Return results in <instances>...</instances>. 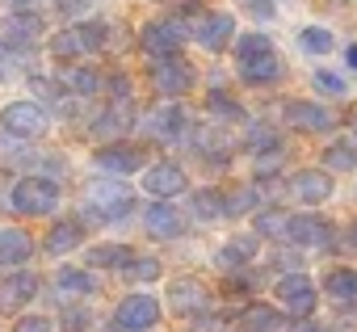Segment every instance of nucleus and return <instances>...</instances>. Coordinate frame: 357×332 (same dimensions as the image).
<instances>
[{"label":"nucleus","instance_id":"nucleus-5","mask_svg":"<svg viewBox=\"0 0 357 332\" xmlns=\"http://www.w3.org/2000/svg\"><path fill=\"white\" fill-rule=\"evenodd\" d=\"M181 38H185V26H181V22H147L143 34H139L143 51H147L155 63H160V59H172L176 47H181Z\"/></svg>","mask_w":357,"mask_h":332},{"label":"nucleus","instance_id":"nucleus-30","mask_svg":"<svg viewBox=\"0 0 357 332\" xmlns=\"http://www.w3.org/2000/svg\"><path fill=\"white\" fill-rule=\"evenodd\" d=\"M55 282H59L68 294H89V290H93V278H89L84 269H72V265H68V269H59V273H55Z\"/></svg>","mask_w":357,"mask_h":332},{"label":"nucleus","instance_id":"nucleus-43","mask_svg":"<svg viewBox=\"0 0 357 332\" xmlns=\"http://www.w3.org/2000/svg\"><path fill=\"white\" fill-rule=\"evenodd\" d=\"M109 84H114V97H126V93H130V80H126V76H114Z\"/></svg>","mask_w":357,"mask_h":332},{"label":"nucleus","instance_id":"nucleus-9","mask_svg":"<svg viewBox=\"0 0 357 332\" xmlns=\"http://www.w3.org/2000/svg\"><path fill=\"white\" fill-rule=\"evenodd\" d=\"M34 294H38V278H34V273H9L5 282H0V311L13 315V311H22Z\"/></svg>","mask_w":357,"mask_h":332},{"label":"nucleus","instance_id":"nucleus-20","mask_svg":"<svg viewBox=\"0 0 357 332\" xmlns=\"http://www.w3.org/2000/svg\"><path fill=\"white\" fill-rule=\"evenodd\" d=\"M278 72H282V63H278V55H273V51L252 55V59H244V63H240V76H244L248 84H269V80H278Z\"/></svg>","mask_w":357,"mask_h":332},{"label":"nucleus","instance_id":"nucleus-29","mask_svg":"<svg viewBox=\"0 0 357 332\" xmlns=\"http://www.w3.org/2000/svg\"><path fill=\"white\" fill-rule=\"evenodd\" d=\"M298 47H303L307 55H328V51H332V34L319 30V26H307V30L298 34Z\"/></svg>","mask_w":357,"mask_h":332},{"label":"nucleus","instance_id":"nucleus-24","mask_svg":"<svg viewBox=\"0 0 357 332\" xmlns=\"http://www.w3.org/2000/svg\"><path fill=\"white\" fill-rule=\"evenodd\" d=\"M38 30H43V22H38L34 13H17V17H9V22H5V38H9L13 47L34 43V38H38Z\"/></svg>","mask_w":357,"mask_h":332},{"label":"nucleus","instance_id":"nucleus-44","mask_svg":"<svg viewBox=\"0 0 357 332\" xmlns=\"http://www.w3.org/2000/svg\"><path fill=\"white\" fill-rule=\"evenodd\" d=\"M303 332H340L336 324H311V328H303Z\"/></svg>","mask_w":357,"mask_h":332},{"label":"nucleus","instance_id":"nucleus-28","mask_svg":"<svg viewBox=\"0 0 357 332\" xmlns=\"http://www.w3.org/2000/svg\"><path fill=\"white\" fill-rule=\"evenodd\" d=\"M328 169H340V173H349L353 164H357V139H344V143H332L328 147Z\"/></svg>","mask_w":357,"mask_h":332},{"label":"nucleus","instance_id":"nucleus-11","mask_svg":"<svg viewBox=\"0 0 357 332\" xmlns=\"http://www.w3.org/2000/svg\"><path fill=\"white\" fill-rule=\"evenodd\" d=\"M286 240H294V244H303V248H328V244H332V227H328L319 215H294Z\"/></svg>","mask_w":357,"mask_h":332},{"label":"nucleus","instance_id":"nucleus-19","mask_svg":"<svg viewBox=\"0 0 357 332\" xmlns=\"http://www.w3.org/2000/svg\"><path fill=\"white\" fill-rule=\"evenodd\" d=\"M181 126H185L181 105H160V110L147 118V130H151L155 139H176V135H181Z\"/></svg>","mask_w":357,"mask_h":332},{"label":"nucleus","instance_id":"nucleus-31","mask_svg":"<svg viewBox=\"0 0 357 332\" xmlns=\"http://www.w3.org/2000/svg\"><path fill=\"white\" fill-rule=\"evenodd\" d=\"M265 51H273V43H269L265 34H244V38L236 43V63H244V59H252V55H265Z\"/></svg>","mask_w":357,"mask_h":332},{"label":"nucleus","instance_id":"nucleus-40","mask_svg":"<svg viewBox=\"0 0 357 332\" xmlns=\"http://www.w3.org/2000/svg\"><path fill=\"white\" fill-rule=\"evenodd\" d=\"M122 126H126V114L118 118V110H114V114H105V122H97L93 130H97V135H114V130H122Z\"/></svg>","mask_w":357,"mask_h":332},{"label":"nucleus","instance_id":"nucleus-12","mask_svg":"<svg viewBox=\"0 0 357 332\" xmlns=\"http://www.w3.org/2000/svg\"><path fill=\"white\" fill-rule=\"evenodd\" d=\"M231 34H236V17H227V13H206V17L198 22V30H194V38H198L206 51H223V47L231 43Z\"/></svg>","mask_w":357,"mask_h":332},{"label":"nucleus","instance_id":"nucleus-37","mask_svg":"<svg viewBox=\"0 0 357 332\" xmlns=\"http://www.w3.org/2000/svg\"><path fill=\"white\" fill-rule=\"evenodd\" d=\"M97 84H101V76H97V72H89V68L72 72V89H76V93H97Z\"/></svg>","mask_w":357,"mask_h":332},{"label":"nucleus","instance_id":"nucleus-2","mask_svg":"<svg viewBox=\"0 0 357 332\" xmlns=\"http://www.w3.org/2000/svg\"><path fill=\"white\" fill-rule=\"evenodd\" d=\"M105 43V26L101 22H84V26H72L63 34L51 38V55L59 59H76V55H89V51H101Z\"/></svg>","mask_w":357,"mask_h":332},{"label":"nucleus","instance_id":"nucleus-27","mask_svg":"<svg viewBox=\"0 0 357 332\" xmlns=\"http://www.w3.org/2000/svg\"><path fill=\"white\" fill-rule=\"evenodd\" d=\"M252 252H257V240H252V236H240V240H231V244L219 252V265H223V269H236V265H244Z\"/></svg>","mask_w":357,"mask_h":332},{"label":"nucleus","instance_id":"nucleus-14","mask_svg":"<svg viewBox=\"0 0 357 332\" xmlns=\"http://www.w3.org/2000/svg\"><path fill=\"white\" fill-rule=\"evenodd\" d=\"M168 303L181 311V315H198V311H206L211 307V299H206V286L202 282H194V278H181V282H172V290H168Z\"/></svg>","mask_w":357,"mask_h":332},{"label":"nucleus","instance_id":"nucleus-33","mask_svg":"<svg viewBox=\"0 0 357 332\" xmlns=\"http://www.w3.org/2000/svg\"><path fill=\"white\" fill-rule=\"evenodd\" d=\"M257 227H261L265 236H286V232H290V215L269 211V215H261V219H257Z\"/></svg>","mask_w":357,"mask_h":332},{"label":"nucleus","instance_id":"nucleus-13","mask_svg":"<svg viewBox=\"0 0 357 332\" xmlns=\"http://www.w3.org/2000/svg\"><path fill=\"white\" fill-rule=\"evenodd\" d=\"M286 118L290 126L298 130H332V110L328 105H315V101H286Z\"/></svg>","mask_w":357,"mask_h":332},{"label":"nucleus","instance_id":"nucleus-36","mask_svg":"<svg viewBox=\"0 0 357 332\" xmlns=\"http://www.w3.org/2000/svg\"><path fill=\"white\" fill-rule=\"evenodd\" d=\"M126 273H130V278H139V282H151V278H160V261H151V257L130 261V265H126Z\"/></svg>","mask_w":357,"mask_h":332},{"label":"nucleus","instance_id":"nucleus-23","mask_svg":"<svg viewBox=\"0 0 357 332\" xmlns=\"http://www.w3.org/2000/svg\"><path fill=\"white\" fill-rule=\"evenodd\" d=\"M240 324H244V332H278V328H282V315H278L273 307H265V303H252V307L240 315Z\"/></svg>","mask_w":357,"mask_h":332},{"label":"nucleus","instance_id":"nucleus-35","mask_svg":"<svg viewBox=\"0 0 357 332\" xmlns=\"http://www.w3.org/2000/svg\"><path fill=\"white\" fill-rule=\"evenodd\" d=\"M211 110H215L219 118H244V110H240L227 93H211Z\"/></svg>","mask_w":357,"mask_h":332},{"label":"nucleus","instance_id":"nucleus-6","mask_svg":"<svg viewBox=\"0 0 357 332\" xmlns=\"http://www.w3.org/2000/svg\"><path fill=\"white\" fill-rule=\"evenodd\" d=\"M0 122H5V130L17 135V139H38V135H47V114H43V105H34V101H13V105H5Z\"/></svg>","mask_w":357,"mask_h":332},{"label":"nucleus","instance_id":"nucleus-26","mask_svg":"<svg viewBox=\"0 0 357 332\" xmlns=\"http://www.w3.org/2000/svg\"><path fill=\"white\" fill-rule=\"evenodd\" d=\"M194 215H198L202 223L223 219V215H227V198H223V194H215V190H202V194H194Z\"/></svg>","mask_w":357,"mask_h":332},{"label":"nucleus","instance_id":"nucleus-18","mask_svg":"<svg viewBox=\"0 0 357 332\" xmlns=\"http://www.w3.org/2000/svg\"><path fill=\"white\" fill-rule=\"evenodd\" d=\"M290 194H294L298 202L315 206V202H324V198L332 194V177H328V173H298V177L290 181Z\"/></svg>","mask_w":357,"mask_h":332},{"label":"nucleus","instance_id":"nucleus-22","mask_svg":"<svg viewBox=\"0 0 357 332\" xmlns=\"http://www.w3.org/2000/svg\"><path fill=\"white\" fill-rule=\"evenodd\" d=\"M130 261H135V252H130V248H122V244L89 248V265H97V269H126Z\"/></svg>","mask_w":357,"mask_h":332},{"label":"nucleus","instance_id":"nucleus-45","mask_svg":"<svg viewBox=\"0 0 357 332\" xmlns=\"http://www.w3.org/2000/svg\"><path fill=\"white\" fill-rule=\"evenodd\" d=\"M344 59H349V63L357 68V47H349V51H344Z\"/></svg>","mask_w":357,"mask_h":332},{"label":"nucleus","instance_id":"nucleus-46","mask_svg":"<svg viewBox=\"0 0 357 332\" xmlns=\"http://www.w3.org/2000/svg\"><path fill=\"white\" fill-rule=\"evenodd\" d=\"M349 240H353V248H357V223H353V232H349Z\"/></svg>","mask_w":357,"mask_h":332},{"label":"nucleus","instance_id":"nucleus-21","mask_svg":"<svg viewBox=\"0 0 357 332\" xmlns=\"http://www.w3.org/2000/svg\"><path fill=\"white\" fill-rule=\"evenodd\" d=\"M80 240H84V227L76 219H59L51 227V236H47V252H72Z\"/></svg>","mask_w":357,"mask_h":332},{"label":"nucleus","instance_id":"nucleus-10","mask_svg":"<svg viewBox=\"0 0 357 332\" xmlns=\"http://www.w3.org/2000/svg\"><path fill=\"white\" fill-rule=\"evenodd\" d=\"M143 190L151 194V198H172V194H181L185 190V173L176 169V164H151V169L143 173Z\"/></svg>","mask_w":357,"mask_h":332},{"label":"nucleus","instance_id":"nucleus-41","mask_svg":"<svg viewBox=\"0 0 357 332\" xmlns=\"http://www.w3.org/2000/svg\"><path fill=\"white\" fill-rule=\"evenodd\" d=\"M248 143H252V147H261V151H269V147H278V135H273V130H265V126H257Z\"/></svg>","mask_w":357,"mask_h":332},{"label":"nucleus","instance_id":"nucleus-7","mask_svg":"<svg viewBox=\"0 0 357 332\" xmlns=\"http://www.w3.org/2000/svg\"><path fill=\"white\" fill-rule=\"evenodd\" d=\"M278 299L290 315H311L315 311V286H311L307 273H286L278 282Z\"/></svg>","mask_w":357,"mask_h":332},{"label":"nucleus","instance_id":"nucleus-25","mask_svg":"<svg viewBox=\"0 0 357 332\" xmlns=\"http://www.w3.org/2000/svg\"><path fill=\"white\" fill-rule=\"evenodd\" d=\"M328 294L336 303H353L357 299V269H332L328 273Z\"/></svg>","mask_w":357,"mask_h":332},{"label":"nucleus","instance_id":"nucleus-3","mask_svg":"<svg viewBox=\"0 0 357 332\" xmlns=\"http://www.w3.org/2000/svg\"><path fill=\"white\" fill-rule=\"evenodd\" d=\"M84 202H89V215H93V219H122V215H130V206H135L130 190H126V186H114V181L93 186Z\"/></svg>","mask_w":357,"mask_h":332},{"label":"nucleus","instance_id":"nucleus-38","mask_svg":"<svg viewBox=\"0 0 357 332\" xmlns=\"http://www.w3.org/2000/svg\"><path fill=\"white\" fill-rule=\"evenodd\" d=\"M84 324H89V315L80 307H68L63 311V332H84Z\"/></svg>","mask_w":357,"mask_h":332},{"label":"nucleus","instance_id":"nucleus-42","mask_svg":"<svg viewBox=\"0 0 357 332\" xmlns=\"http://www.w3.org/2000/svg\"><path fill=\"white\" fill-rule=\"evenodd\" d=\"M244 5L252 9V17H261V22H269L273 17V0H244Z\"/></svg>","mask_w":357,"mask_h":332},{"label":"nucleus","instance_id":"nucleus-15","mask_svg":"<svg viewBox=\"0 0 357 332\" xmlns=\"http://www.w3.org/2000/svg\"><path fill=\"white\" fill-rule=\"evenodd\" d=\"M147 232L155 236V240H176V236H181L185 232V219H181V211H176V206H151L147 211Z\"/></svg>","mask_w":357,"mask_h":332},{"label":"nucleus","instance_id":"nucleus-4","mask_svg":"<svg viewBox=\"0 0 357 332\" xmlns=\"http://www.w3.org/2000/svg\"><path fill=\"white\" fill-rule=\"evenodd\" d=\"M155 319H160V303H155L151 294H130V299H122L118 311H114V328H118V332H147Z\"/></svg>","mask_w":357,"mask_h":332},{"label":"nucleus","instance_id":"nucleus-39","mask_svg":"<svg viewBox=\"0 0 357 332\" xmlns=\"http://www.w3.org/2000/svg\"><path fill=\"white\" fill-rule=\"evenodd\" d=\"M13 332H55V328H51V319H47V315H26Z\"/></svg>","mask_w":357,"mask_h":332},{"label":"nucleus","instance_id":"nucleus-8","mask_svg":"<svg viewBox=\"0 0 357 332\" xmlns=\"http://www.w3.org/2000/svg\"><path fill=\"white\" fill-rule=\"evenodd\" d=\"M151 80H155V89H160V93L176 97V93H185V89L194 84V68H190L181 55H172V59H160V63H155Z\"/></svg>","mask_w":357,"mask_h":332},{"label":"nucleus","instance_id":"nucleus-34","mask_svg":"<svg viewBox=\"0 0 357 332\" xmlns=\"http://www.w3.org/2000/svg\"><path fill=\"white\" fill-rule=\"evenodd\" d=\"M315 89H319V93H328V97H344V89H349V84H344L336 72H315Z\"/></svg>","mask_w":357,"mask_h":332},{"label":"nucleus","instance_id":"nucleus-17","mask_svg":"<svg viewBox=\"0 0 357 332\" xmlns=\"http://www.w3.org/2000/svg\"><path fill=\"white\" fill-rule=\"evenodd\" d=\"M34 257V240L22 227H0V261L5 265H22Z\"/></svg>","mask_w":357,"mask_h":332},{"label":"nucleus","instance_id":"nucleus-1","mask_svg":"<svg viewBox=\"0 0 357 332\" xmlns=\"http://www.w3.org/2000/svg\"><path fill=\"white\" fill-rule=\"evenodd\" d=\"M9 202H13V211H22V215H51V211L59 206V186H55V181H43V177H22V181L13 186Z\"/></svg>","mask_w":357,"mask_h":332},{"label":"nucleus","instance_id":"nucleus-32","mask_svg":"<svg viewBox=\"0 0 357 332\" xmlns=\"http://www.w3.org/2000/svg\"><path fill=\"white\" fill-rule=\"evenodd\" d=\"M257 186H248V190H236L231 198H227V215H244V211H252L257 206Z\"/></svg>","mask_w":357,"mask_h":332},{"label":"nucleus","instance_id":"nucleus-16","mask_svg":"<svg viewBox=\"0 0 357 332\" xmlns=\"http://www.w3.org/2000/svg\"><path fill=\"white\" fill-rule=\"evenodd\" d=\"M143 164V151L139 147H122V143H114V147H105V151H97V169H105V173H135Z\"/></svg>","mask_w":357,"mask_h":332}]
</instances>
